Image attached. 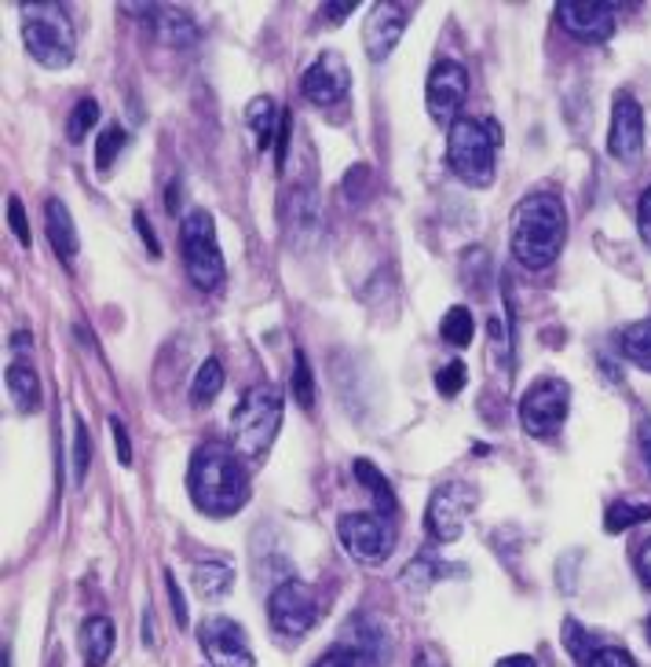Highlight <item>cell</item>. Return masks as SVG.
<instances>
[{
  "label": "cell",
  "mask_w": 651,
  "mask_h": 667,
  "mask_svg": "<svg viewBox=\"0 0 651 667\" xmlns=\"http://www.w3.org/2000/svg\"><path fill=\"white\" fill-rule=\"evenodd\" d=\"M165 587H169V598H173V617L180 628H187V601H184V594H180V583H176L173 572H165Z\"/></svg>",
  "instance_id": "b9f144b4"
},
{
  "label": "cell",
  "mask_w": 651,
  "mask_h": 667,
  "mask_svg": "<svg viewBox=\"0 0 651 667\" xmlns=\"http://www.w3.org/2000/svg\"><path fill=\"white\" fill-rule=\"evenodd\" d=\"M114 639H118V631H114L107 617H88L81 623V656H85V664L88 667L107 664L114 653Z\"/></svg>",
  "instance_id": "44dd1931"
},
{
  "label": "cell",
  "mask_w": 651,
  "mask_h": 667,
  "mask_svg": "<svg viewBox=\"0 0 651 667\" xmlns=\"http://www.w3.org/2000/svg\"><path fill=\"white\" fill-rule=\"evenodd\" d=\"M4 385L8 393H12L15 408L29 414L40 408V385H37V374L26 367V363H12V367L4 371Z\"/></svg>",
  "instance_id": "603a6c76"
},
{
  "label": "cell",
  "mask_w": 651,
  "mask_h": 667,
  "mask_svg": "<svg viewBox=\"0 0 651 667\" xmlns=\"http://www.w3.org/2000/svg\"><path fill=\"white\" fill-rule=\"evenodd\" d=\"M45 232H48V243L51 249L62 257V260H70V257H78V227H73V217L67 206L59 202V198H48V206H45Z\"/></svg>",
  "instance_id": "ffe728a7"
},
{
  "label": "cell",
  "mask_w": 651,
  "mask_h": 667,
  "mask_svg": "<svg viewBox=\"0 0 651 667\" xmlns=\"http://www.w3.org/2000/svg\"><path fill=\"white\" fill-rule=\"evenodd\" d=\"M230 587H235V569H230L227 561L209 558L194 565V590L202 594L205 601H220Z\"/></svg>",
  "instance_id": "7402d4cb"
},
{
  "label": "cell",
  "mask_w": 651,
  "mask_h": 667,
  "mask_svg": "<svg viewBox=\"0 0 651 667\" xmlns=\"http://www.w3.org/2000/svg\"><path fill=\"white\" fill-rule=\"evenodd\" d=\"M476 506V492L469 484H439L433 499H428V510H425V525L433 531L436 543H454L465 531V517L469 510Z\"/></svg>",
  "instance_id": "30bf717a"
},
{
  "label": "cell",
  "mask_w": 651,
  "mask_h": 667,
  "mask_svg": "<svg viewBox=\"0 0 651 667\" xmlns=\"http://www.w3.org/2000/svg\"><path fill=\"white\" fill-rule=\"evenodd\" d=\"M634 565H637L640 587H644V594H648V598H651V539H648V543H640L637 558H634Z\"/></svg>",
  "instance_id": "60d3db41"
},
{
  "label": "cell",
  "mask_w": 651,
  "mask_h": 667,
  "mask_svg": "<svg viewBox=\"0 0 651 667\" xmlns=\"http://www.w3.org/2000/svg\"><path fill=\"white\" fill-rule=\"evenodd\" d=\"M495 667H538L534 664V656H523V653H512V656H501Z\"/></svg>",
  "instance_id": "7dc6e473"
},
{
  "label": "cell",
  "mask_w": 651,
  "mask_h": 667,
  "mask_svg": "<svg viewBox=\"0 0 651 667\" xmlns=\"http://www.w3.org/2000/svg\"><path fill=\"white\" fill-rule=\"evenodd\" d=\"M640 520H651V503H629V499H623V503H612V506H607L604 531L618 536V531L634 528V525H640Z\"/></svg>",
  "instance_id": "83f0119b"
},
{
  "label": "cell",
  "mask_w": 651,
  "mask_h": 667,
  "mask_svg": "<svg viewBox=\"0 0 651 667\" xmlns=\"http://www.w3.org/2000/svg\"><path fill=\"white\" fill-rule=\"evenodd\" d=\"M125 143H129V132H125L121 125H107V129L99 132V140H96V169L99 173H110V165L125 151Z\"/></svg>",
  "instance_id": "4dcf8cb0"
},
{
  "label": "cell",
  "mask_w": 651,
  "mask_h": 667,
  "mask_svg": "<svg viewBox=\"0 0 651 667\" xmlns=\"http://www.w3.org/2000/svg\"><path fill=\"white\" fill-rule=\"evenodd\" d=\"M341 642L348 645V650L359 653L363 667H381L388 660V631L381 628V620L366 617V612H359V617H352L348 623H344L341 631Z\"/></svg>",
  "instance_id": "e0dca14e"
},
{
  "label": "cell",
  "mask_w": 651,
  "mask_h": 667,
  "mask_svg": "<svg viewBox=\"0 0 651 667\" xmlns=\"http://www.w3.org/2000/svg\"><path fill=\"white\" fill-rule=\"evenodd\" d=\"M110 433H114V447H118V463L132 466V444H129V430H125V422L110 419Z\"/></svg>",
  "instance_id": "f35d334b"
},
{
  "label": "cell",
  "mask_w": 651,
  "mask_h": 667,
  "mask_svg": "<svg viewBox=\"0 0 651 667\" xmlns=\"http://www.w3.org/2000/svg\"><path fill=\"white\" fill-rule=\"evenodd\" d=\"M220 389H224V367H220V360H205L194 374L191 403H194V408H205L209 400H216Z\"/></svg>",
  "instance_id": "4316f807"
},
{
  "label": "cell",
  "mask_w": 651,
  "mask_h": 667,
  "mask_svg": "<svg viewBox=\"0 0 651 667\" xmlns=\"http://www.w3.org/2000/svg\"><path fill=\"white\" fill-rule=\"evenodd\" d=\"M73 484H85L88 477V466H92V444H88V425L85 422H73Z\"/></svg>",
  "instance_id": "1f68e13d"
},
{
  "label": "cell",
  "mask_w": 651,
  "mask_h": 667,
  "mask_svg": "<svg viewBox=\"0 0 651 667\" xmlns=\"http://www.w3.org/2000/svg\"><path fill=\"white\" fill-rule=\"evenodd\" d=\"M282 425V389L279 385H253L230 411V436L235 452L246 463H260L268 447L275 444Z\"/></svg>",
  "instance_id": "3957f363"
},
{
  "label": "cell",
  "mask_w": 651,
  "mask_h": 667,
  "mask_svg": "<svg viewBox=\"0 0 651 667\" xmlns=\"http://www.w3.org/2000/svg\"><path fill=\"white\" fill-rule=\"evenodd\" d=\"M338 536L341 543L348 547V554L363 565H377V561L388 558V550L395 543L392 520L384 514H374V510H363V514H344L338 520Z\"/></svg>",
  "instance_id": "9c48e42d"
},
{
  "label": "cell",
  "mask_w": 651,
  "mask_h": 667,
  "mask_svg": "<svg viewBox=\"0 0 651 667\" xmlns=\"http://www.w3.org/2000/svg\"><path fill=\"white\" fill-rule=\"evenodd\" d=\"M436 576H439V569L433 565V561H428V558H414L411 565L403 569V576H399V580H403V590L406 594H425L436 583Z\"/></svg>",
  "instance_id": "d6a6232c"
},
{
  "label": "cell",
  "mask_w": 651,
  "mask_h": 667,
  "mask_svg": "<svg viewBox=\"0 0 651 667\" xmlns=\"http://www.w3.org/2000/svg\"><path fill=\"white\" fill-rule=\"evenodd\" d=\"M19 12H23V40L29 56L45 70H67L73 62V51H78L67 8L40 0V4H23Z\"/></svg>",
  "instance_id": "277c9868"
},
{
  "label": "cell",
  "mask_w": 651,
  "mask_h": 667,
  "mask_svg": "<svg viewBox=\"0 0 651 667\" xmlns=\"http://www.w3.org/2000/svg\"><path fill=\"white\" fill-rule=\"evenodd\" d=\"M637 444H640V455H644V466H648V473H651V419L640 422V430H637Z\"/></svg>",
  "instance_id": "f6af8a7d"
},
{
  "label": "cell",
  "mask_w": 651,
  "mask_h": 667,
  "mask_svg": "<svg viewBox=\"0 0 651 667\" xmlns=\"http://www.w3.org/2000/svg\"><path fill=\"white\" fill-rule=\"evenodd\" d=\"M567 238V210L549 191L528 195L512 210V257L531 272L549 268L564 249Z\"/></svg>",
  "instance_id": "7a4b0ae2"
},
{
  "label": "cell",
  "mask_w": 651,
  "mask_h": 667,
  "mask_svg": "<svg viewBox=\"0 0 651 667\" xmlns=\"http://www.w3.org/2000/svg\"><path fill=\"white\" fill-rule=\"evenodd\" d=\"M560 634H564L567 653H571L575 660H590V656H593V642H590V631H585L579 620L567 617V620H564V628H560Z\"/></svg>",
  "instance_id": "836d02e7"
},
{
  "label": "cell",
  "mask_w": 651,
  "mask_h": 667,
  "mask_svg": "<svg viewBox=\"0 0 651 667\" xmlns=\"http://www.w3.org/2000/svg\"><path fill=\"white\" fill-rule=\"evenodd\" d=\"M644 631H648V642H651V620H648V628H644Z\"/></svg>",
  "instance_id": "c3c4849f"
},
{
  "label": "cell",
  "mask_w": 651,
  "mask_h": 667,
  "mask_svg": "<svg viewBox=\"0 0 651 667\" xmlns=\"http://www.w3.org/2000/svg\"><path fill=\"white\" fill-rule=\"evenodd\" d=\"M191 503L209 517H230L249 503V477L241 470L238 452L224 444H202L191 455L187 470Z\"/></svg>",
  "instance_id": "6da1fadb"
},
{
  "label": "cell",
  "mask_w": 651,
  "mask_h": 667,
  "mask_svg": "<svg viewBox=\"0 0 651 667\" xmlns=\"http://www.w3.org/2000/svg\"><path fill=\"white\" fill-rule=\"evenodd\" d=\"M8 221H12V232L23 246H29V224H26V210H23V198H8Z\"/></svg>",
  "instance_id": "74e56055"
},
{
  "label": "cell",
  "mask_w": 651,
  "mask_h": 667,
  "mask_svg": "<svg viewBox=\"0 0 651 667\" xmlns=\"http://www.w3.org/2000/svg\"><path fill=\"white\" fill-rule=\"evenodd\" d=\"M436 389L443 396H458L461 389H465V363L454 360V363H447V367H439L436 371Z\"/></svg>",
  "instance_id": "e575fe53"
},
{
  "label": "cell",
  "mask_w": 651,
  "mask_h": 667,
  "mask_svg": "<svg viewBox=\"0 0 651 667\" xmlns=\"http://www.w3.org/2000/svg\"><path fill=\"white\" fill-rule=\"evenodd\" d=\"M180 249H184L187 276H191V283L198 290L224 286L227 265H224V254H220V243H216L213 213L191 210V213L184 217V224H180Z\"/></svg>",
  "instance_id": "8992f818"
},
{
  "label": "cell",
  "mask_w": 651,
  "mask_h": 667,
  "mask_svg": "<svg viewBox=\"0 0 651 667\" xmlns=\"http://www.w3.org/2000/svg\"><path fill=\"white\" fill-rule=\"evenodd\" d=\"M282 121H286V110H282L271 96L249 100V107H246V125H249V129H253V140H257V148H260V151H268L271 143H279Z\"/></svg>",
  "instance_id": "ac0fdd59"
},
{
  "label": "cell",
  "mask_w": 651,
  "mask_h": 667,
  "mask_svg": "<svg viewBox=\"0 0 651 667\" xmlns=\"http://www.w3.org/2000/svg\"><path fill=\"white\" fill-rule=\"evenodd\" d=\"M571 414V385L564 378L534 382L520 400V425L531 436H553Z\"/></svg>",
  "instance_id": "52a82bcc"
},
{
  "label": "cell",
  "mask_w": 651,
  "mask_h": 667,
  "mask_svg": "<svg viewBox=\"0 0 651 667\" xmlns=\"http://www.w3.org/2000/svg\"><path fill=\"white\" fill-rule=\"evenodd\" d=\"M585 667H637V660L626 650H618V645H604V650H596L585 660Z\"/></svg>",
  "instance_id": "d590c367"
},
{
  "label": "cell",
  "mask_w": 651,
  "mask_h": 667,
  "mask_svg": "<svg viewBox=\"0 0 651 667\" xmlns=\"http://www.w3.org/2000/svg\"><path fill=\"white\" fill-rule=\"evenodd\" d=\"M143 12L151 15L154 34H157V40H165V45L187 48V45H194V40H198V30H194V23H191V15L180 12V8L157 4V8H143Z\"/></svg>",
  "instance_id": "d6986e66"
},
{
  "label": "cell",
  "mask_w": 651,
  "mask_h": 667,
  "mask_svg": "<svg viewBox=\"0 0 651 667\" xmlns=\"http://www.w3.org/2000/svg\"><path fill=\"white\" fill-rule=\"evenodd\" d=\"M135 232H140L143 246H146V254H151L154 260L162 257V243H157L154 227H151V221H146V213H143V210H135Z\"/></svg>",
  "instance_id": "ab89813d"
},
{
  "label": "cell",
  "mask_w": 651,
  "mask_h": 667,
  "mask_svg": "<svg viewBox=\"0 0 651 667\" xmlns=\"http://www.w3.org/2000/svg\"><path fill=\"white\" fill-rule=\"evenodd\" d=\"M439 334H443L447 346L465 349L472 341V334H476V319H472V312L465 305H454L443 316V323H439Z\"/></svg>",
  "instance_id": "484cf974"
},
{
  "label": "cell",
  "mask_w": 651,
  "mask_h": 667,
  "mask_svg": "<svg viewBox=\"0 0 651 667\" xmlns=\"http://www.w3.org/2000/svg\"><path fill=\"white\" fill-rule=\"evenodd\" d=\"M268 620L282 639H300L319 620V598L304 580H282L268 598Z\"/></svg>",
  "instance_id": "ba28073f"
},
{
  "label": "cell",
  "mask_w": 651,
  "mask_h": 667,
  "mask_svg": "<svg viewBox=\"0 0 651 667\" xmlns=\"http://www.w3.org/2000/svg\"><path fill=\"white\" fill-rule=\"evenodd\" d=\"M99 100H81L78 107L70 110V121H67V140L70 143H85V137L92 129H96V121H99Z\"/></svg>",
  "instance_id": "f1b7e54d"
},
{
  "label": "cell",
  "mask_w": 651,
  "mask_h": 667,
  "mask_svg": "<svg viewBox=\"0 0 651 667\" xmlns=\"http://www.w3.org/2000/svg\"><path fill=\"white\" fill-rule=\"evenodd\" d=\"M414 667H447V660H443V656H439V650H433V645H425V650L417 653Z\"/></svg>",
  "instance_id": "bcb514c9"
},
{
  "label": "cell",
  "mask_w": 651,
  "mask_h": 667,
  "mask_svg": "<svg viewBox=\"0 0 651 667\" xmlns=\"http://www.w3.org/2000/svg\"><path fill=\"white\" fill-rule=\"evenodd\" d=\"M198 645L213 667H257L253 650L246 642V631L230 617H205L198 628Z\"/></svg>",
  "instance_id": "8fae6325"
},
{
  "label": "cell",
  "mask_w": 651,
  "mask_h": 667,
  "mask_svg": "<svg viewBox=\"0 0 651 667\" xmlns=\"http://www.w3.org/2000/svg\"><path fill=\"white\" fill-rule=\"evenodd\" d=\"M300 89H304V100H311L315 107H333V103H341L348 96L352 70L341 51H322V56L304 70Z\"/></svg>",
  "instance_id": "5bb4252c"
},
{
  "label": "cell",
  "mask_w": 651,
  "mask_h": 667,
  "mask_svg": "<svg viewBox=\"0 0 651 667\" xmlns=\"http://www.w3.org/2000/svg\"><path fill=\"white\" fill-rule=\"evenodd\" d=\"M640 151H644V110H640V103L629 92H615L607 154L615 162H637Z\"/></svg>",
  "instance_id": "9a60e30c"
},
{
  "label": "cell",
  "mask_w": 651,
  "mask_h": 667,
  "mask_svg": "<svg viewBox=\"0 0 651 667\" xmlns=\"http://www.w3.org/2000/svg\"><path fill=\"white\" fill-rule=\"evenodd\" d=\"M289 389H293V400H297L304 411L315 408V378H311V367H308V356H304V352H293Z\"/></svg>",
  "instance_id": "f546056e"
},
{
  "label": "cell",
  "mask_w": 651,
  "mask_h": 667,
  "mask_svg": "<svg viewBox=\"0 0 651 667\" xmlns=\"http://www.w3.org/2000/svg\"><path fill=\"white\" fill-rule=\"evenodd\" d=\"M311 667H363V660H359V653H355V650H348L344 642H338L330 653H322Z\"/></svg>",
  "instance_id": "8d00e7d4"
},
{
  "label": "cell",
  "mask_w": 651,
  "mask_h": 667,
  "mask_svg": "<svg viewBox=\"0 0 651 667\" xmlns=\"http://www.w3.org/2000/svg\"><path fill=\"white\" fill-rule=\"evenodd\" d=\"M355 477H359V484L370 488V495L377 499V514H384V517H392L395 514V492H392V484H388V477L377 470V466L370 463V458H355Z\"/></svg>",
  "instance_id": "d4e9b609"
},
{
  "label": "cell",
  "mask_w": 651,
  "mask_h": 667,
  "mask_svg": "<svg viewBox=\"0 0 651 667\" xmlns=\"http://www.w3.org/2000/svg\"><path fill=\"white\" fill-rule=\"evenodd\" d=\"M556 23H560L571 37L601 45V40L615 34L618 4H607V0H560V4H556Z\"/></svg>",
  "instance_id": "4fadbf2b"
},
{
  "label": "cell",
  "mask_w": 651,
  "mask_h": 667,
  "mask_svg": "<svg viewBox=\"0 0 651 667\" xmlns=\"http://www.w3.org/2000/svg\"><path fill=\"white\" fill-rule=\"evenodd\" d=\"M637 227L644 235V243H651V187L640 195V206H637Z\"/></svg>",
  "instance_id": "7bdbcfd3"
},
{
  "label": "cell",
  "mask_w": 651,
  "mask_h": 667,
  "mask_svg": "<svg viewBox=\"0 0 651 667\" xmlns=\"http://www.w3.org/2000/svg\"><path fill=\"white\" fill-rule=\"evenodd\" d=\"M411 12L414 4H395V0H377L366 15V26H363V45H366V56L374 62L388 59L403 37L406 23H411Z\"/></svg>",
  "instance_id": "2e32d148"
},
{
  "label": "cell",
  "mask_w": 651,
  "mask_h": 667,
  "mask_svg": "<svg viewBox=\"0 0 651 667\" xmlns=\"http://www.w3.org/2000/svg\"><path fill=\"white\" fill-rule=\"evenodd\" d=\"M495 154H498L495 125H483L476 118H458L450 125L447 162L461 184H469V187L495 184Z\"/></svg>",
  "instance_id": "5b68a950"
},
{
  "label": "cell",
  "mask_w": 651,
  "mask_h": 667,
  "mask_svg": "<svg viewBox=\"0 0 651 667\" xmlns=\"http://www.w3.org/2000/svg\"><path fill=\"white\" fill-rule=\"evenodd\" d=\"M618 352L640 371H651V319H637L618 334Z\"/></svg>",
  "instance_id": "cb8c5ba5"
},
{
  "label": "cell",
  "mask_w": 651,
  "mask_h": 667,
  "mask_svg": "<svg viewBox=\"0 0 651 667\" xmlns=\"http://www.w3.org/2000/svg\"><path fill=\"white\" fill-rule=\"evenodd\" d=\"M322 15L330 19V26H341V19L355 15V4L352 0H344V4H322Z\"/></svg>",
  "instance_id": "ee69618b"
},
{
  "label": "cell",
  "mask_w": 651,
  "mask_h": 667,
  "mask_svg": "<svg viewBox=\"0 0 651 667\" xmlns=\"http://www.w3.org/2000/svg\"><path fill=\"white\" fill-rule=\"evenodd\" d=\"M465 96H469V70L454 59H439L436 67L428 70V85H425V103H428L433 121L454 125Z\"/></svg>",
  "instance_id": "7c38bea8"
}]
</instances>
